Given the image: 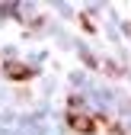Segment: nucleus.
Here are the masks:
<instances>
[{
  "instance_id": "f257e3e1",
  "label": "nucleus",
  "mask_w": 131,
  "mask_h": 135,
  "mask_svg": "<svg viewBox=\"0 0 131 135\" xmlns=\"http://www.w3.org/2000/svg\"><path fill=\"white\" fill-rule=\"evenodd\" d=\"M67 126H70L77 135H96V129H99L96 119L86 116V113H70V116H67Z\"/></svg>"
},
{
  "instance_id": "f03ea898",
  "label": "nucleus",
  "mask_w": 131,
  "mask_h": 135,
  "mask_svg": "<svg viewBox=\"0 0 131 135\" xmlns=\"http://www.w3.org/2000/svg\"><path fill=\"white\" fill-rule=\"evenodd\" d=\"M3 74L10 80H32L35 77V68H29V64H16V61H7L3 64Z\"/></svg>"
}]
</instances>
